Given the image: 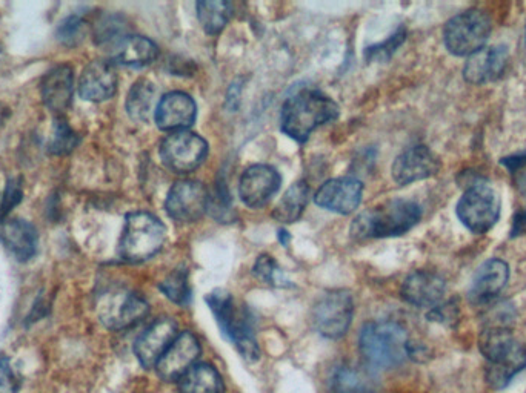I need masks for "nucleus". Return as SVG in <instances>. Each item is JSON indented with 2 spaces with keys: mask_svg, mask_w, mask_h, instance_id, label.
Listing matches in <instances>:
<instances>
[{
  "mask_svg": "<svg viewBox=\"0 0 526 393\" xmlns=\"http://www.w3.org/2000/svg\"><path fill=\"white\" fill-rule=\"evenodd\" d=\"M339 117V106L330 97L316 90L297 91L283 103L280 128L296 142L303 143L319 126Z\"/></svg>",
  "mask_w": 526,
  "mask_h": 393,
  "instance_id": "1",
  "label": "nucleus"
},
{
  "mask_svg": "<svg viewBox=\"0 0 526 393\" xmlns=\"http://www.w3.org/2000/svg\"><path fill=\"white\" fill-rule=\"evenodd\" d=\"M479 349L488 361L487 381L496 389L507 386L526 367V347L508 327H485Z\"/></svg>",
  "mask_w": 526,
  "mask_h": 393,
  "instance_id": "2",
  "label": "nucleus"
},
{
  "mask_svg": "<svg viewBox=\"0 0 526 393\" xmlns=\"http://www.w3.org/2000/svg\"><path fill=\"white\" fill-rule=\"evenodd\" d=\"M422 218V208L411 200H391L354 218L351 235L357 240L407 234Z\"/></svg>",
  "mask_w": 526,
  "mask_h": 393,
  "instance_id": "3",
  "label": "nucleus"
},
{
  "mask_svg": "<svg viewBox=\"0 0 526 393\" xmlns=\"http://www.w3.org/2000/svg\"><path fill=\"white\" fill-rule=\"evenodd\" d=\"M359 349L363 360L373 369H393L410 357V340L400 324L373 321L360 331Z\"/></svg>",
  "mask_w": 526,
  "mask_h": 393,
  "instance_id": "4",
  "label": "nucleus"
},
{
  "mask_svg": "<svg viewBox=\"0 0 526 393\" xmlns=\"http://www.w3.org/2000/svg\"><path fill=\"white\" fill-rule=\"evenodd\" d=\"M207 303L224 337L236 346L244 360L248 363H256L260 358V349L254 335L253 318L250 312L240 308L230 292L224 289H216L208 294Z\"/></svg>",
  "mask_w": 526,
  "mask_h": 393,
  "instance_id": "5",
  "label": "nucleus"
},
{
  "mask_svg": "<svg viewBox=\"0 0 526 393\" xmlns=\"http://www.w3.org/2000/svg\"><path fill=\"white\" fill-rule=\"evenodd\" d=\"M167 228L150 212H131L125 218V228L120 237L119 255L128 263L150 260L164 248Z\"/></svg>",
  "mask_w": 526,
  "mask_h": 393,
  "instance_id": "6",
  "label": "nucleus"
},
{
  "mask_svg": "<svg viewBox=\"0 0 526 393\" xmlns=\"http://www.w3.org/2000/svg\"><path fill=\"white\" fill-rule=\"evenodd\" d=\"M490 34V17L480 10H468L448 20L443 30V42L454 56L470 57L485 48Z\"/></svg>",
  "mask_w": 526,
  "mask_h": 393,
  "instance_id": "7",
  "label": "nucleus"
},
{
  "mask_svg": "<svg viewBox=\"0 0 526 393\" xmlns=\"http://www.w3.org/2000/svg\"><path fill=\"white\" fill-rule=\"evenodd\" d=\"M456 214L462 225L473 234H485L499 220V195L488 183H476L463 192Z\"/></svg>",
  "mask_w": 526,
  "mask_h": 393,
  "instance_id": "8",
  "label": "nucleus"
},
{
  "mask_svg": "<svg viewBox=\"0 0 526 393\" xmlns=\"http://www.w3.org/2000/svg\"><path fill=\"white\" fill-rule=\"evenodd\" d=\"M150 306L140 295L125 289L108 292L97 303L100 323L110 331H125L144 320Z\"/></svg>",
  "mask_w": 526,
  "mask_h": 393,
  "instance_id": "9",
  "label": "nucleus"
},
{
  "mask_svg": "<svg viewBox=\"0 0 526 393\" xmlns=\"http://www.w3.org/2000/svg\"><path fill=\"white\" fill-rule=\"evenodd\" d=\"M160 160L174 174H190L207 159L208 143L190 131H177L160 143Z\"/></svg>",
  "mask_w": 526,
  "mask_h": 393,
  "instance_id": "10",
  "label": "nucleus"
},
{
  "mask_svg": "<svg viewBox=\"0 0 526 393\" xmlns=\"http://www.w3.org/2000/svg\"><path fill=\"white\" fill-rule=\"evenodd\" d=\"M354 315V301L348 291L323 295L313 308V324L322 337L339 340L347 335Z\"/></svg>",
  "mask_w": 526,
  "mask_h": 393,
  "instance_id": "11",
  "label": "nucleus"
},
{
  "mask_svg": "<svg viewBox=\"0 0 526 393\" xmlns=\"http://www.w3.org/2000/svg\"><path fill=\"white\" fill-rule=\"evenodd\" d=\"M208 208V192L196 180H180L168 192L165 209L174 222L194 223L204 217Z\"/></svg>",
  "mask_w": 526,
  "mask_h": 393,
  "instance_id": "12",
  "label": "nucleus"
},
{
  "mask_svg": "<svg viewBox=\"0 0 526 393\" xmlns=\"http://www.w3.org/2000/svg\"><path fill=\"white\" fill-rule=\"evenodd\" d=\"M200 352L202 349L196 335L182 332L157 363V374L167 383H176L196 364Z\"/></svg>",
  "mask_w": 526,
  "mask_h": 393,
  "instance_id": "13",
  "label": "nucleus"
},
{
  "mask_svg": "<svg viewBox=\"0 0 526 393\" xmlns=\"http://www.w3.org/2000/svg\"><path fill=\"white\" fill-rule=\"evenodd\" d=\"M176 321L173 318H159L154 321L144 334L140 335L134 344V354L145 369H156L160 358L164 357L168 347L177 338Z\"/></svg>",
  "mask_w": 526,
  "mask_h": 393,
  "instance_id": "14",
  "label": "nucleus"
},
{
  "mask_svg": "<svg viewBox=\"0 0 526 393\" xmlns=\"http://www.w3.org/2000/svg\"><path fill=\"white\" fill-rule=\"evenodd\" d=\"M440 169V160L436 154L427 146H413V148L403 151L394 160L391 174L397 185H411L420 180L430 179L436 176Z\"/></svg>",
  "mask_w": 526,
  "mask_h": 393,
  "instance_id": "15",
  "label": "nucleus"
},
{
  "mask_svg": "<svg viewBox=\"0 0 526 393\" xmlns=\"http://www.w3.org/2000/svg\"><path fill=\"white\" fill-rule=\"evenodd\" d=\"M280 183H282V177L273 166H250L240 177V200L248 208H260V206L267 205L271 197L279 191Z\"/></svg>",
  "mask_w": 526,
  "mask_h": 393,
  "instance_id": "16",
  "label": "nucleus"
},
{
  "mask_svg": "<svg viewBox=\"0 0 526 393\" xmlns=\"http://www.w3.org/2000/svg\"><path fill=\"white\" fill-rule=\"evenodd\" d=\"M363 185L353 177L328 180L314 195V202L320 208L337 214L347 215L356 211L362 202Z\"/></svg>",
  "mask_w": 526,
  "mask_h": 393,
  "instance_id": "17",
  "label": "nucleus"
},
{
  "mask_svg": "<svg viewBox=\"0 0 526 393\" xmlns=\"http://www.w3.org/2000/svg\"><path fill=\"white\" fill-rule=\"evenodd\" d=\"M197 117V105L188 94L173 91L160 99L154 120L162 131H187Z\"/></svg>",
  "mask_w": 526,
  "mask_h": 393,
  "instance_id": "18",
  "label": "nucleus"
},
{
  "mask_svg": "<svg viewBox=\"0 0 526 393\" xmlns=\"http://www.w3.org/2000/svg\"><path fill=\"white\" fill-rule=\"evenodd\" d=\"M74 94L73 68L59 65L51 68L40 82L42 102L51 113L62 116L70 108Z\"/></svg>",
  "mask_w": 526,
  "mask_h": 393,
  "instance_id": "19",
  "label": "nucleus"
},
{
  "mask_svg": "<svg viewBox=\"0 0 526 393\" xmlns=\"http://www.w3.org/2000/svg\"><path fill=\"white\" fill-rule=\"evenodd\" d=\"M507 63V47L503 45L485 47L468 57L463 68V77L473 85H485L499 79L507 68Z\"/></svg>",
  "mask_w": 526,
  "mask_h": 393,
  "instance_id": "20",
  "label": "nucleus"
},
{
  "mask_svg": "<svg viewBox=\"0 0 526 393\" xmlns=\"http://www.w3.org/2000/svg\"><path fill=\"white\" fill-rule=\"evenodd\" d=\"M117 90V74L108 60L88 63L79 79V94L88 102H104L111 99Z\"/></svg>",
  "mask_w": 526,
  "mask_h": 393,
  "instance_id": "21",
  "label": "nucleus"
},
{
  "mask_svg": "<svg viewBox=\"0 0 526 393\" xmlns=\"http://www.w3.org/2000/svg\"><path fill=\"white\" fill-rule=\"evenodd\" d=\"M447 292V283L433 272L416 271L403 281L402 298L416 308H436Z\"/></svg>",
  "mask_w": 526,
  "mask_h": 393,
  "instance_id": "22",
  "label": "nucleus"
},
{
  "mask_svg": "<svg viewBox=\"0 0 526 393\" xmlns=\"http://www.w3.org/2000/svg\"><path fill=\"white\" fill-rule=\"evenodd\" d=\"M508 278H510V268L505 261L499 258L485 261L474 274L470 289L471 300L476 303H487L493 300L505 289Z\"/></svg>",
  "mask_w": 526,
  "mask_h": 393,
  "instance_id": "23",
  "label": "nucleus"
},
{
  "mask_svg": "<svg viewBox=\"0 0 526 393\" xmlns=\"http://www.w3.org/2000/svg\"><path fill=\"white\" fill-rule=\"evenodd\" d=\"M0 240L17 260L28 261L36 255L39 235L27 220L11 218L2 225Z\"/></svg>",
  "mask_w": 526,
  "mask_h": 393,
  "instance_id": "24",
  "label": "nucleus"
},
{
  "mask_svg": "<svg viewBox=\"0 0 526 393\" xmlns=\"http://www.w3.org/2000/svg\"><path fill=\"white\" fill-rule=\"evenodd\" d=\"M159 57V48L153 40L142 36H127L114 48L113 59L125 67H147Z\"/></svg>",
  "mask_w": 526,
  "mask_h": 393,
  "instance_id": "25",
  "label": "nucleus"
},
{
  "mask_svg": "<svg viewBox=\"0 0 526 393\" xmlns=\"http://www.w3.org/2000/svg\"><path fill=\"white\" fill-rule=\"evenodd\" d=\"M330 393H379V386L368 370L339 366L331 375Z\"/></svg>",
  "mask_w": 526,
  "mask_h": 393,
  "instance_id": "26",
  "label": "nucleus"
},
{
  "mask_svg": "<svg viewBox=\"0 0 526 393\" xmlns=\"http://www.w3.org/2000/svg\"><path fill=\"white\" fill-rule=\"evenodd\" d=\"M177 383L180 393H225L224 378L211 364H194Z\"/></svg>",
  "mask_w": 526,
  "mask_h": 393,
  "instance_id": "27",
  "label": "nucleus"
},
{
  "mask_svg": "<svg viewBox=\"0 0 526 393\" xmlns=\"http://www.w3.org/2000/svg\"><path fill=\"white\" fill-rule=\"evenodd\" d=\"M311 189L307 182H296L283 194L273 211V217L280 223H294L302 217L310 202Z\"/></svg>",
  "mask_w": 526,
  "mask_h": 393,
  "instance_id": "28",
  "label": "nucleus"
},
{
  "mask_svg": "<svg viewBox=\"0 0 526 393\" xmlns=\"http://www.w3.org/2000/svg\"><path fill=\"white\" fill-rule=\"evenodd\" d=\"M154 94L156 88L154 83L148 79H140L131 86L127 96V113L134 122H147L153 109Z\"/></svg>",
  "mask_w": 526,
  "mask_h": 393,
  "instance_id": "29",
  "label": "nucleus"
},
{
  "mask_svg": "<svg viewBox=\"0 0 526 393\" xmlns=\"http://www.w3.org/2000/svg\"><path fill=\"white\" fill-rule=\"evenodd\" d=\"M196 7L200 25L204 28L205 33L211 34V36H216L227 27L231 13H233L231 4L224 2V0H204V2H199Z\"/></svg>",
  "mask_w": 526,
  "mask_h": 393,
  "instance_id": "30",
  "label": "nucleus"
},
{
  "mask_svg": "<svg viewBox=\"0 0 526 393\" xmlns=\"http://www.w3.org/2000/svg\"><path fill=\"white\" fill-rule=\"evenodd\" d=\"M160 291L168 300L174 304H179L182 308H187L191 303V286L188 272L185 269H176L171 272L159 285Z\"/></svg>",
  "mask_w": 526,
  "mask_h": 393,
  "instance_id": "31",
  "label": "nucleus"
},
{
  "mask_svg": "<svg viewBox=\"0 0 526 393\" xmlns=\"http://www.w3.org/2000/svg\"><path fill=\"white\" fill-rule=\"evenodd\" d=\"M213 218L220 223H231L236 220V212L233 209L230 192L224 180H219L214 186L213 195H208V208Z\"/></svg>",
  "mask_w": 526,
  "mask_h": 393,
  "instance_id": "32",
  "label": "nucleus"
},
{
  "mask_svg": "<svg viewBox=\"0 0 526 393\" xmlns=\"http://www.w3.org/2000/svg\"><path fill=\"white\" fill-rule=\"evenodd\" d=\"M127 28H125L124 19L120 16H107L100 19L94 30L97 45L102 47L116 48L122 40L127 37Z\"/></svg>",
  "mask_w": 526,
  "mask_h": 393,
  "instance_id": "33",
  "label": "nucleus"
},
{
  "mask_svg": "<svg viewBox=\"0 0 526 393\" xmlns=\"http://www.w3.org/2000/svg\"><path fill=\"white\" fill-rule=\"evenodd\" d=\"M77 145H79V136L70 128L67 120L59 117L54 122L53 137L48 145V151L54 156H65V154H70Z\"/></svg>",
  "mask_w": 526,
  "mask_h": 393,
  "instance_id": "34",
  "label": "nucleus"
},
{
  "mask_svg": "<svg viewBox=\"0 0 526 393\" xmlns=\"http://www.w3.org/2000/svg\"><path fill=\"white\" fill-rule=\"evenodd\" d=\"M253 272L260 281L267 283V285L276 286V288H290V286H293L270 255H260L257 258L256 265H254Z\"/></svg>",
  "mask_w": 526,
  "mask_h": 393,
  "instance_id": "35",
  "label": "nucleus"
},
{
  "mask_svg": "<svg viewBox=\"0 0 526 393\" xmlns=\"http://www.w3.org/2000/svg\"><path fill=\"white\" fill-rule=\"evenodd\" d=\"M405 37H407V33L399 30L397 33H394L390 39L385 40V42L368 48L365 57H367V60H370V62H387V60L399 50L400 45L405 42Z\"/></svg>",
  "mask_w": 526,
  "mask_h": 393,
  "instance_id": "36",
  "label": "nucleus"
},
{
  "mask_svg": "<svg viewBox=\"0 0 526 393\" xmlns=\"http://www.w3.org/2000/svg\"><path fill=\"white\" fill-rule=\"evenodd\" d=\"M84 20L79 16H70L57 28V39L65 45H76L84 36Z\"/></svg>",
  "mask_w": 526,
  "mask_h": 393,
  "instance_id": "37",
  "label": "nucleus"
},
{
  "mask_svg": "<svg viewBox=\"0 0 526 393\" xmlns=\"http://www.w3.org/2000/svg\"><path fill=\"white\" fill-rule=\"evenodd\" d=\"M24 199V188L22 180L10 179L5 188L4 197L0 200V220L10 214L14 206L19 205L20 200Z\"/></svg>",
  "mask_w": 526,
  "mask_h": 393,
  "instance_id": "38",
  "label": "nucleus"
},
{
  "mask_svg": "<svg viewBox=\"0 0 526 393\" xmlns=\"http://www.w3.org/2000/svg\"><path fill=\"white\" fill-rule=\"evenodd\" d=\"M20 381L11 366L10 358L0 357V393L19 392Z\"/></svg>",
  "mask_w": 526,
  "mask_h": 393,
  "instance_id": "39",
  "label": "nucleus"
},
{
  "mask_svg": "<svg viewBox=\"0 0 526 393\" xmlns=\"http://www.w3.org/2000/svg\"><path fill=\"white\" fill-rule=\"evenodd\" d=\"M505 168L510 172H519L520 169H526V151L519 152V154H513V156L505 157L500 160Z\"/></svg>",
  "mask_w": 526,
  "mask_h": 393,
  "instance_id": "40",
  "label": "nucleus"
},
{
  "mask_svg": "<svg viewBox=\"0 0 526 393\" xmlns=\"http://www.w3.org/2000/svg\"><path fill=\"white\" fill-rule=\"evenodd\" d=\"M240 94H242V82L236 80L227 91V108L230 109L231 113H234L239 106Z\"/></svg>",
  "mask_w": 526,
  "mask_h": 393,
  "instance_id": "41",
  "label": "nucleus"
},
{
  "mask_svg": "<svg viewBox=\"0 0 526 393\" xmlns=\"http://www.w3.org/2000/svg\"><path fill=\"white\" fill-rule=\"evenodd\" d=\"M522 235H526V211L514 215L513 229H511V237H522Z\"/></svg>",
  "mask_w": 526,
  "mask_h": 393,
  "instance_id": "42",
  "label": "nucleus"
},
{
  "mask_svg": "<svg viewBox=\"0 0 526 393\" xmlns=\"http://www.w3.org/2000/svg\"><path fill=\"white\" fill-rule=\"evenodd\" d=\"M279 240L283 246H288V243H290V235H288V232L285 231V229H280Z\"/></svg>",
  "mask_w": 526,
  "mask_h": 393,
  "instance_id": "43",
  "label": "nucleus"
},
{
  "mask_svg": "<svg viewBox=\"0 0 526 393\" xmlns=\"http://www.w3.org/2000/svg\"><path fill=\"white\" fill-rule=\"evenodd\" d=\"M8 116V109L5 108L2 103H0V128H2V125L5 123V119H7Z\"/></svg>",
  "mask_w": 526,
  "mask_h": 393,
  "instance_id": "44",
  "label": "nucleus"
}]
</instances>
